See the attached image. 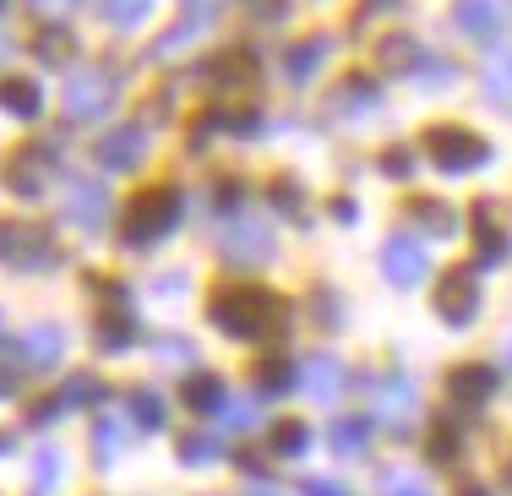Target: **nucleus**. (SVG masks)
I'll list each match as a JSON object with an SVG mask.
<instances>
[{
  "instance_id": "47",
  "label": "nucleus",
  "mask_w": 512,
  "mask_h": 496,
  "mask_svg": "<svg viewBox=\"0 0 512 496\" xmlns=\"http://www.w3.org/2000/svg\"><path fill=\"white\" fill-rule=\"evenodd\" d=\"M502 360H507V371H512V338H507V344H502Z\"/></svg>"
},
{
  "instance_id": "42",
  "label": "nucleus",
  "mask_w": 512,
  "mask_h": 496,
  "mask_svg": "<svg viewBox=\"0 0 512 496\" xmlns=\"http://www.w3.org/2000/svg\"><path fill=\"white\" fill-rule=\"evenodd\" d=\"M60 409H66L60 398H44V404H33V426H50V420L60 415Z\"/></svg>"
},
{
  "instance_id": "46",
  "label": "nucleus",
  "mask_w": 512,
  "mask_h": 496,
  "mask_svg": "<svg viewBox=\"0 0 512 496\" xmlns=\"http://www.w3.org/2000/svg\"><path fill=\"white\" fill-rule=\"evenodd\" d=\"M251 496H284V491H273V486H251Z\"/></svg>"
},
{
  "instance_id": "28",
  "label": "nucleus",
  "mask_w": 512,
  "mask_h": 496,
  "mask_svg": "<svg viewBox=\"0 0 512 496\" xmlns=\"http://www.w3.org/2000/svg\"><path fill=\"white\" fill-rule=\"evenodd\" d=\"M218 458V431H186L180 437V464H207Z\"/></svg>"
},
{
  "instance_id": "51",
  "label": "nucleus",
  "mask_w": 512,
  "mask_h": 496,
  "mask_svg": "<svg viewBox=\"0 0 512 496\" xmlns=\"http://www.w3.org/2000/svg\"><path fill=\"white\" fill-rule=\"evenodd\" d=\"M0 447H6V442H0Z\"/></svg>"
},
{
  "instance_id": "27",
  "label": "nucleus",
  "mask_w": 512,
  "mask_h": 496,
  "mask_svg": "<svg viewBox=\"0 0 512 496\" xmlns=\"http://www.w3.org/2000/svg\"><path fill=\"white\" fill-rule=\"evenodd\" d=\"M99 398H104V382H99V377H88V371L60 387V404H66V409H88V404H99Z\"/></svg>"
},
{
  "instance_id": "30",
  "label": "nucleus",
  "mask_w": 512,
  "mask_h": 496,
  "mask_svg": "<svg viewBox=\"0 0 512 496\" xmlns=\"http://www.w3.org/2000/svg\"><path fill=\"white\" fill-rule=\"evenodd\" d=\"M306 442H311V431L300 426V420H278V426H273V447L284 458H300V453H306Z\"/></svg>"
},
{
  "instance_id": "11",
  "label": "nucleus",
  "mask_w": 512,
  "mask_h": 496,
  "mask_svg": "<svg viewBox=\"0 0 512 496\" xmlns=\"http://www.w3.org/2000/svg\"><path fill=\"white\" fill-rule=\"evenodd\" d=\"M267 257H273V235L262 224H235L224 235V262H235V268H256Z\"/></svg>"
},
{
  "instance_id": "10",
  "label": "nucleus",
  "mask_w": 512,
  "mask_h": 496,
  "mask_svg": "<svg viewBox=\"0 0 512 496\" xmlns=\"http://www.w3.org/2000/svg\"><path fill=\"white\" fill-rule=\"evenodd\" d=\"M142 159H148V131L142 126H115L99 142V164L104 169H137Z\"/></svg>"
},
{
  "instance_id": "33",
  "label": "nucleus",
  "mask_w": 512,
  "mask_h": 496,
  "mask_svg": "<svg viewBox=\"0 0 512 496\" xmlns=\"http://www.w3.org/2000/svg\"><path fill=\"white\" fill-rule=\"evenodd\" d=\"M60 480V453H39L33 458V496H50Z\"/></svg>"
},
{
  "instance_id": "21",
  "label": "nucleus",
  "mask_w": 512,
  "mask_h": 496,
  "mask_svg": "<svg viewBox=\"0 0 512 496\" xmlns=\"http://www.w3.org/2000/svg\"><path fill=\"white\" fill-rule=\"evenodd\" d=\"M376 60H382L387 71H420V44H414L409 33H387V39L376 44Z\"/></svg>"
},
{
  "instance_id": "32",
  "label": "nucleus",
  "mask_w": 512,
  "mask_h": 496,
  "mask_svg": "<svg viewBox=\"0 0 512 496\" xmlns=\"http://www.w3.org/2000/svg\"><path fill=\"white\" fill-rule=\"evenodd\" d=\"M120 442H126V431H120L115 420H99V426H93V453H99V464H109V458L120 453Z\"/></svg>"
},
{
  "instance_id": "52",
  "label": "nucleus",
  "mask_w": 512,
  "mask_h": 496,
  "mask_svg": "<svg viewBox=\"0 0 512 496\" xmlns=\"http://www.w3.org/2000/svg\"><path fill=\"white\" fill-rule=\"evenodd\" d=\"M507 6H512V0H507Z\"/></svg>"
},
{
  "instance_id": "25",
  "label": "nucleus",
  "mask_w": 512,
  "mask_h": 496,
  "mask_svg": "<svg viewBox=\"0 0 512 496\" xmlns=\"http://www.w3.org/2000/svg\"><path fill=\"white\" fill-rule=\"evenodd\" d=\"M485 93H491L496 104H512V50L491 55V66H485Z\"/></svg>"
},
{
  "instance_id": "34",
  "label": "nucleus",
  "mask_w": 512,
  "mask_h": 496,
  "mask_svg": "<svg viewBox=\"0 0 512 496\" xmlns=\"http://www.w3.org/2000/svg\"><path fill=\"white\" fill-rule=\"evenodd\" d=\"M148 6H153V0H104V11H109V22H115V28L142 22V17H148Z\"/></svg>"
},
{
  "instance_id": "19",
  "label": "nucleus",
  "mask_w": 512,
  "mask_h": 496,
  "mask_svg": "<svg viewBox=\"0 0 512 496\" xmlns=\"http://www.w3.org/2000/svg\"><path fill=\"white\" fill-rule=\"evenodd\" d=\"M0 110H11V115L33 120V115L44 110V93H39V82H28V77H6V82H0Z\"/></svg>"
},
{
  "instance_id": "45",
  "label": "nucleus",
  "mask_w": 512,
  "mask_h": 496,
  "mask_svg": "<svg viewBox=\"0 0 512 496\" xmlns=\"http://www.w3.org/2000/svg\"><path fill=\"white\" fill-rule=\"evenodd\" d=\"M197 6H202V11H213L218 0H186V11H197Z\"/></svg>"
},
{
  "instance_id": "26",
  "label": "nucleus",
  "mask_w": 512,
  "mask_h": 496,
  "mask_svg": "<svg viewBox=\"0 0 512 496\" xmlns=\"http://www.w3.org/2000/svg\"><path fill=\"white\" fill-rule=\"evenodd\" d=\"M256 387H262V393H289V387H295V366L278 360V355H267L262 366H256Z\"/></svg>"
},
{
  "instance_id": "36",
  "label": "nucleus",
  "mask_w": 512,
  "mask_h": 496,
  "mask_svg": "<svg viewBox=\"0 0 512 496\" xmlns=\"http://www.w3.org/2000/svg\"><path fill=\"white\" fill-rule=\"evenodd\" d=\"M251 66H256V60H251L246 50H235V55H224V60L213 66V77H218V82H240V77H251Z\"/></svg>"
},
{
  "instance_id": "20",
  "label": "nucleus",
  "mask_w": 512,
  "mask_h": 496,
  "mask_svg": "<svg viewBox=\"0 0 512 496\" xmlns=\"http://www.w3.org/2000/svg\"><path fill=\"white\" fill-rule=\"evenodd\" d=\"M365 442H371V420H360V415H344L327 426V447L333 453H365Z\"/></svg>"
},
{
  "instance_id": "17",
  "label": "nucleus",
  "mask_w": 512,
  "mask_h": 496,
  "mask_svg": "<svg viewBox=\"0 0 512 496\" xmlns=\"http://www.w3.org/2000/svg\"><path fill=\"white\" fill-rule=\"evenodd\" d=\"M453 398H458V404H469V409L491 404V398H496V377L485 366H458L453 371Z\"/></svg>"
},
{
  "instance_id": "29",
  "label": "nucleus",
  "mask_w": 512,
  "mask_h": 496,
  "mask_svg": "<svg viewBox=\"0 0 512 496\" xmlns=\"http://www.w3.org/2000/svg\"><path fill=\"white\" fill-rule=\"evenodd\" d=\"M376 486H382V496H431V486H425L414 469H387Z\"/></svg>"
},
{
  "instance_id": "1",
  "label": "nucleus",
  "mask_w": 512,
  "mask_h": 496,
  "mask_svg": "<svg viewBox=\"0 0 512 496\" xmlns=\"http://www.w3.org/2000/svg\"><path fill=\"white\" fill-rule=\"evenodd\" d=\"M213 322L229 338H267L284 322V300L273 289H256V284H229L213 295Z\"/></svg>"
},
{
  "instance_id": "35",
  "label": "nucleus",
  "mask_w": 512,
  "mask_h": 496,
  "mask_svg": "<svg viewBox=\"0 0 512 496\" xmlns=\"http://www.w3.org/2000/svg\"><path fill=\"white\" fill-rule=\"evenodd\" d=\"M218 415H224V420H218V431H256V409L246 404V398H235V404H224Z\"/></svg>"
},
{
  "instance_id": "4",
  "label": "nucleus",
  "mask_w": 512,
  "mask_h": 496,
  "mask_svg": "<svg viewBox=\"0 0 512 496\" xmlns=\"http://www.w3.org/2000/svg\"><path fill=\"white\" fill-rule=\"evenodd\" d=\"M371 404H376V420H382L393 437H409L414 420H420V393L404 371H387L382 382H371Z\"/></svg>"
},
{
  "instance_id": "18",
  "label": "nucleus",
  "mask_w": 512,
  "mask_h": 496,
  "mask_svg": "<svg viewBox=\"0 0 512 496\" xmlns=\"http://www.w3.org/2000/svg\"><path fill=\"white\" fill-rule=\"evenodd\" d=\"M469 224H474V240H480V262H502L507 235L496 229V208H491V202H474V208H469Z\"/></svg>"
},
{
  "instance_id": "24",
  "label": "nucleus",
  "mask_w": 512,
  "mask_h": 496,
  "mask_svg": "<svg viewBox=\"0 0 512 496\" xmlns=\"http://www.w3.org/2000/svg\"><path fill=\"white\" fill-rule=\"evenodd\" d=\"M414 224L431 229V235H453V229H458V213L447 208L442 197H420V202H414Z\"/></svg>"
},
{
  "instance_id": "37",
  "label": "nucleus",
  "mask_w": 512,
  "mask_h": 496,
  "mask_svg": "<svg viewBox=\"0 0 512 496\" xmlns=\"http://www.w3.org/2000/svg\"><path fill=\"white\" fill-rule=\"evenodd\" d=\"M453 453H458V431L442 420V426L431 431V458H436V464H453Z\"/></svg>"
},
{
  "instance_id": "48",
  "label": "nucleus",
  "mask_w": 512,
  "mask_h": 496,
  "mask_svg": "<svg viewBox=\"0 0 512 496\" xmlns=\"http://www.w3.org/2000/svg\"><path fill=\"white\" fill-rule=\"evenodd\" d=\"M458 496H485V491H480V486H463V491H458Z\"/></svg>"
},
{
  "instance_id": "38",
  "label": "nucleus",
  "mask_w": 512,
  "mask_h": 496,
  "mask_svg": "<svg viewBox=\"0 0 512 496\" xmlns=\"http://www.w3.org/2000/svg\"><path fill=\"white\" fill-rule=\"evenodd\" d=\"M131 344V322H104L99 328V349H126Z\"/></svg>"
},
{
  "instance_id": "41",
  "label": "nucleus",
  "mask_w": 512,
  "mask_h": 496,
  "mask_svg": "<svg viewBox=\"0 0 512 496\" xmlns=\"http://www.w3.org/2000/svg\"><path fill=\"white\" fill-rule=\"evenodd\" d=\"M33 11H39V17H66L71 6H77V0H28Z\"/></svg>"
},
{
  "instance_id": "9",
  "label": "nucleus",
  "mask_w": 512,
  "mask_h": 496,
  "mask_svg": "<svg viewBox=\"0 0 512 496\" xmlns=\"http://www.w3.org/2000/svg\"><path fill=\"white\" fill-rule=\"evenodd\" d=\"M66 219L82 229H99L109 219V197H104L99 180H82V175L66 180Z\"/></svg>"
},
{
  "instance_id": "14",
  "label": "nucleus",
  "mask_w": 512,
  "mask_h": 496,
  "mask_svg": "<svg viewBox=\"0 0 512 496\" xmlns=\"http://www.w3.org/2000/svg\"><path fill=\"white\" fill-rule=\"evenodd\" d=\"M60 349H66V338H60V328H33L28 338L17 344V360L28 371H50L60 360Z\"/></svg>"
},
{
  "instance_id": "15",
  "label": "nucleus",
  "mask_w": 512,
  "mask_h": 496,
  "mask_svg": "<svg viewBox=\"0 0 512 496\" xmlns=\"http://www.w3.org/2000/svg\"><path fill=\"white\" fill-rule=\"evenodd\" d=\"M306 393L322 398V404H333L338 393H344V360L333 355H311L306 360Z\"/></svg>"
},
{
  "instance_id": "50",
  "label": "nucleus",
  "mask_w": 512,
  "mask_h": 496,
  "mask_svg": "<svg viewBox=\"0 0 512 496\" xmlns=\"http://www.w3.org/2000/svg\"><path fill=\"white\" fill-rule=\"evenodd\" d=\"M0 6H6V0H0Z\"/></svg>"
},
{
  "instance_id": "43",
  "label": "nucleus",
  "mask_w": 512,
  "mask_h": 496,
  "mask_svg": "<svg viewBox=\"0 0 512 496\" xmlns=\"http://www.w3.org/2000/svg\"><path fill=\"white\" fill-rule=\"evenodd\" d=\"M382 169H387V175H409V153H404V148H393V153H387V164H382Z\"/></svg>"
},
{
  "instance_id": "3",
  "label": "nucleus",
  "mask_w": 512,
  "mask_h": 496,
  "mask_svg": "<svg viewBox=\"0 0 512 496\" xmlns=\"http://www.w3.org/2000/svg\"><path fill=\"white\" fill-rule=\"evenodd\" d=\"M420 148H425V159H431L436 169H447V175H458V169H480L485 159H491L485 137H474V131H463V126H431Z\"/></svg>"
},
{
  "instance_id": "39",
  "label": "nucleus",
  "mask_w": 512,
  "mask_h": 496,
  "mask_svg": "<svg viewBox=\"0 0 512 496\" xmlns=\"http://www.w3.org/2000/svg\"><path fill=\"white\" fill-rule=\"evenodd\" d=\"M273 197H278V208H284V213H300V186H295V180H273Z\"/></svg>"
},
{
  "instance_id": "6",
  "label": "nucleus",
  "mask_w": 512,
  "mask_h": 496,
  "mask_svg": "<svg viewBox=\"0 0 512 496\" xmlns=\"http://www.w3.org/2000/svg\"><path fill=\"white\" fill-rule=\"evenodd\" d=\"M0 262H11V268H50L55 246H50V235H44V229L0 224Z\"/></svg>"
},
{
  "instance_id": "49",
  "label": "nucleus",
  "mask_w": 512,
  "mask_h": 496,
  "mask_svg": "<svg viewBox=\"0 0 512 496\" xmlns=\"http://www.w3.org/2000/svg\"><path fill=\"white\" fill-rule=\"evenodd\" d=\"M0 55H6V39H0Z\"/></svg>"
},
{
  "instance_id": "44",
  "label": "nucleus",
  "mask_w": 512,
  "mask_h": 496,
  "mask_svg": "<svg viewBox=\"0 0 512 496\" xmlns=\"http://www.w3.org/2000/svg\"><path fill=\"white\" fill-rule=\"evenodd\" d=\"M158 355L164 360H191V344H158Z\"/></svg>"
},
{
  "instance_id": "40",
  "label": "nucleus",
  "mask_w": 512,
  "mask_h": 496,
  "mask_svg": "<svg viewBox=\"0 0 512 496\" xmlns=\"http://www.w3.org/2000/svg\"><path fill=\"white\" fill-rule=\"evenodd\" d=\"M306 496H355L344 480H306Z\"/></svg>"
},
{
  "instance_id": "23",
  "label": "nucleus",
  "mask_w": 512,
  "mask_h": 496,
  "mask_svg": "<svg viewBox=\"0 0 512 496\" xmlns=\"http://www.w3.org/2000/svg\"><path fill=\"white\" fill-rule=\"evenodd\" d=\"M186 404L197 409V415H213V409H224V382L197 371V377H186Z\"/></svg>"
},
{
  "instance_id": "8",
  "label": "nucleus",
  "mask_w": 512,
  "mask_h": 496,
  "mask_svg": "<svg viewBox=\"0 0 512 496\" xmlns=\"http://www.w3.org/2000/svg\"><path fill=\"white\" fill-rule=\"evenodd\" d=\"M474 311H480V289H474L469 273H447L442 289H436V317L453 322V328H463V322H474Z\"/></svg>"
},
{
  "instance_id": "31",
  "label": "nucleus",
  "mask_w": 512,
  "mask_h": 496,
  "mask_svg": "<svg viewBox=\"0 0 512 496\" xmlns=\"http://www.w3.org/2000/svg\"><path fill=\"white\" fill-rule=\"evenodd\" d=\"M202 28H207V22L186 17V22H180V28H175V33H164V39L153 44V60H158V55H175V50H186L191 39H202Z\"/></svg>"
},
{
  "instance_id": "2",
  "label": "nucleus",
  "mask_w": 512,
  "mask_h": 496,
  "mask_svg": "<svg viewBox=\"0 0 512 496\" xmlns=\"http://www.w3.org/2000/svg\"><path fill=\"white\" fill-rule=\"evenodd\" d=\"M175 224H180V191L153 186V191H142V197H131L126 219H120V240L142 251V246H153V240H164Z\"/></svg>"
},
{
  "instance_id": "7",
  "label": "nucleus",
  "mask_w": 512,
  "mask_h": 496,
  "mask_svg": "<svg viewBox=\"0 0 512 496\" xmlns=\"http://www.w3.org/2000/svg\"><path fill=\"white\" fill-rule=\"evenodd\" d=\"M382 273L393 278V284L414 289L425 273H431V257H425V246L414 235H393V240H387V251H382Z\"/></svg>"
},
{
  "instance_id": "12",
  "label": "nucleus",
  "mask_w": 512,
  "mask_h": 496,
  "mask_svg": "<svg viewBox=\"0 0 512 496\" xmlns=\"http://www.w3.org/2000/svg\"><path fill=\"white\" fill-rule=\"evenodd\" d=\"M50 169H55V159L44 148H22L17 159H11L6 180H11V191H17V197H39L44 180H50Z\"/></svg>"
},
{
  "instance_id": "22",
  "label": "nucleus",
  "mask_w": 512,
  "mask_h": 496,
  "mask_svg": "<svg viewBox=\"0 0 512 496\" xmlns=\"http://www.w3.org/2000/svg\"><path fill=\"white\" fill-rule=\"evenodd\" d=\"M126 415H131V426H137V431H158V426H164V398H158L153 387H137V393L126 398Z\"/></svg>"
},
{
  "instance_id": "5",
  "label": "nucleus",
  "mask_w": 512,
  "mask_h": 496,
  "mask_svg": "<svg viewBox=\"0 0 512 496\" xmlns=\"http://www.w3.org/2000/svg\"><path fill=\"white\" fill-rule=\"evenodd\" d=\"M109 110H115V77H104V71H71L66 115L71 120H104Z\"/></svg>"
},
{
  "instance_id": "13",
  "label": "nucleus",
  "mask_w": 512,
  "mask_h": 496,
  "mask_svg": "<svg viewBox=\"0 0 512 496\" xmlns=\"http://www.w3.org/2000/svg\"><path fill=\"white\" fill-rule=\"evenodd\" d=\"M327 55H333V39H327V33H316V39H300L295 50L284 55V77H289V82H311L316 71H322Z\"/></svg>"
},
{
  "instance_id": "16",
  "label": "nucleus",
  "mask_w": 512,
  "mask_h": 496,
  "mask_svg": "<svg viewBox=\"0 0 512 496\" xmlns=\"http://www.w3.org/2000/svg\"><path fill=\"white\" fill-rule=\"evenodd\" d=\"M458 28L469 39H491L502 28V0H458Z\"/></svg>"
}]
</instances>
